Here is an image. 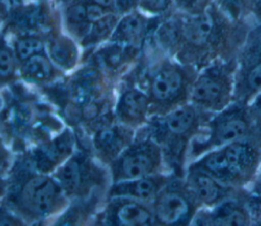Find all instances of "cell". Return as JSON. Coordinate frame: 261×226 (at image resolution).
<instances>
[{"mask_svg":"<svg viewBox=\"0 0 261 226\" xmlns=\"http://www.w3.org/2000/svg\"><path fill=\"white\" fill-rule=\"evenodd\" d=\"M127 131L118 126H106L100 129L94 138L96 149L104 156L115 157L128 142Z\"/></svg>","mask_w":261,"mask_h":226,"instance_id":"ba28073f","label":"cell"},{"mask_svg":"<svg viewBox=\"0 0 261 226\" xmlns=\"http://www.w3.org/2000/svg\"><path fill=\"white\" fill-rule=\"evenodd\" d=\"M52 59L62 67H69L75 59V49L70 42L64 39L56 40L50 47Z\"/></svg>","mask_w":261,"mask_h":226,"instance_id":"d6986e66","label":"cell"},{"mask_svg":"<svg viewBox=\"0 0 261 226\" xmlns=\"http://www.w3.org/2000/svg\"><path fill=\"white\" fill-rule=\"evenodd\" d=\"M213 221L215 224L220 225H244L246 218L241 211L223 208L216 214Z\"/></svg>","mask_w":261,"mask_h":226,"instance_id":"7402d4cb","label":"cell"},{"mask_svg":"<svg viewBox=\"0 0 261 226\" xmlns=\"http://www.w3.org/2000/svg\"><path fill=\"white\" fill-rule=\"evenodd\" d=\"M159 181L148 176L125 179L117 182L110 190L112 197H135L138 200H151L159 190Z\"/></svg>","mask_w":261,"mask_h":226,"instance_id":"5b68a950","label":"cell"},{"mask_svg":"<svg viewBox=\"0 0 261 226\" xmlns=\"http://www.w3.org/2000/svg\"><path fill=\"white\" fill-rule=\"evenodd\" d=\"M247 81L252 90L261 89V63L252 68L248 74Z\"/></svg>","mask_w":261,"mask_h":226,"instance_id":"83f0119b","label":"cell"},{"mask_svg":"<svg viewBox=\"0 0 261 226\" xmlns=\"http://www.w3.org/2000/svg\"><path fill=\"white\" fill-rule=\"evenodd\" d=\"M182 83V76L176 69L164 68L154 76L151 82V95L158 102H170L178 97Z\"/></svg>","mask_w":261,"mask_h":226,"instance_id":"8992f818","label":"cell"},{"mask_svg":"<svg viewBox=\"0 0 261 226\" xmlns=\"http://www.w3.org/2000/svg\"><path fill=\"white\" fill-rule=\"evenodd\" d=\"M87 7V16L89 21H97L104 17V11L102 9V6L96 4V3H91L86 6Z\"/></svg>","mask_w":261,"mask_h":226,"instance_id":"f546056e","label":"cell"},{"mask_svg":"<svg viewBox=\"0 0 261 226\" xmlns=\"http://www.w3.org/2000/svg\"><path fill=\"white\" fill-rule=\"evenodd\" d=\"M87 168L80 157H72L67 160L57 171V182L68 192L77 191L85 182Z\"/></svg>","mask_w":261,"mask_h":226,"instance_id":"9c48e42d","label":"cell"},{"mask_svg":"<svg viewBox=\"0 0 261 226\" xmlns=\"http://www.w3.org/2000/svg\"><path fill=\"white\" fill-rule=\"evenodd\" d=\"M52 66L49 60L39 54L27 59L21 67L22 76L31 81H44L52 75Z\"/></svg>","mask_w":261,"mask_h":226,"instance_id":"9a60e30c","label":"cell"},{"mask_svg":"<svg viewBox=\"0 0 261 226\" xmlns=\"http://www.w3.org/2000/svg\"><path fill=\"white\" fill-rule=\"evenodd\" d=\"M92 3H96L102 7H107V6H110L114 0H91Z\"/></svg>","mask_w":261,"mask_h":226,"instance_id":"d6a6232c","label":"cell"},{"mask_svg":"<svg viewBox=\"0 0 261 226\" xmlns=\"http://www.w3.org/2000/svg\"><path fill=\"white\" fill-rule=\"evenodd\" d=\"M247 130L244 120L232 117L220 122L215 129V139L218 143H232L241 138Z\"/></svg>","mask_w":261,"mask_h":226,"instance_id":"2e32d148","label":"cell"},{"mask_svg":"<svg viewBox=\"0 0 261 226\" xmlns=\"http://www.w3.org/2000/svg\"><path fill=\"white\" fill-rule=\"evenodd\" d=\"M154 214L161 224H185L192 216V204L179 188L168 187L157 196Z\"/></svg>","mask_w":261,"mask_h":226,"instance_id":"3957f363","label":"cell"},{"mask_svg":"<svg viewBox=\"0 0 261 226\" xmlns=\"http://www.w3.org/2000/svg\"><path fill=\"white\" fill-rule=\"evenodd\" d=\"M14 68L13 56L9 49L3 47L0 53V72L2 78L8 77L12 74Z\"/></svg>","mask_w":261,"mask_h":226,"instance_id":"484cf974","label":"cell"},{"mask_svg":"<svg viewBox=\"0 0 261 226\" xmlns=\"http://www.w3.org/2000/svg\"><path fill=\"white\" fill-rule=\"evenodd\" d=\"M160 163V150L151 140L141 142L125 150L114 163L116 180L146 177L153 173Z\"/></svg>","mask_w":261,"mask_h":226,"instance_id":"7a4b0ae2","label":"cell"},{"mask_svg":"<svg viewBox=\"0 0 261 226\" xmlns=\"http://www.w3.org/2000/svg\"><path fill=\"white\" fill-rule=\"evenodd\" d=\"M61 197V186L45 175L30 177L20 187L17 202L20 208L35 217L51 214Z\"/></svg>","mask_w":261,"mask_h":226,"instance_id":"6da1fadb","label":"cell"},{"mask_svg":"<svg viewBox=\"0 0 261 226\" xmlns=\"http://www.w3.org/2000/svg\"><path fill=\"white\" fill-rule=\"evenodd\" d=\"M135 3H136V0H114L113 2L115 8L120 12H124L132 9Z\"/></svg>","mask_w":261,"mask_h":226,"instance_id":"1f68e13d","label":"cell"},{"mask_svg":"<svg viewBox=\"0 0 261 226\" xmlns=\"http://www.w3.org/2000/svg\"><path fill=\"white\" fill-rule=\"evenodd\" d=\"M184 4H186V5H190V4H192V2H193V0H180Z\"/></svg>","mask_w":261,"mask_h":226,"instance_id":"836d02e7","label":"cell"},{"mask_svg":"<svg viewBox=\"0 0 261 226\" xmlns=\"http://www.w3.org/2000/svg\"><path fill=\"white\" fill-rule=\"evenodd\" d=\"M252 1H256L257 2V1H261V0H252Z\"/></svg>","mask_w":261,"mask_h":226,"instance_id":"e575fe53","label":"cell"},{"mask_svg":"<svg viewBox=\"0 0 261 226\" xmlns=\"http://www.w3.org/2000/svg\"><path fill=\"white\" fill-rule=\"evenodd\" d=\"M67 19L72 25L85 24L88 20L87 16V7L83 4H75L69 8L67 12Z\"/></svg>","mask_w":261,"mask_h":226,"instance_id":"d4e9b609","label":"cell"},{"mask_svg":"<svg viewBox=\"0 0 261 226\" xmlns=\"http://www.w3.org/2000/svg\"><path fill=\"white\" fill-rule=\"evenodd\" d=\"M71 136L68 132L63 133L48 147L43 148L38 155V165L40 169H47L59 162L70 152Z\"/></svg>","mask_w":261,"mask_h":226,"instance_id":"5bb4252c","label":"cell"},{"mask_svg":"<svg viewBox=\"0 0 261 226\" xmlns=\"http://www.w3.org/2000/svg\"><path fill=\"white\" fill-rule=\"evenodd\" d=\"M17 57L25 61L30 57L39 54L43 49V43L41 40L33 37H25L19 39L15 45Z\"/></svg>","mask_w":261,"mask_h":226,"instance_id":"44dd1931","label":"cell"},{"mask_svg":"<svg viewBox=\"0 0 261 226\" xmlns=\"http://www.w3.org/2000/svg\"><path fill=\"white\" fill-rule=\"evenodd\" d=\"M189 185L194 195L205 204L214 203L220 194V188L209 175L203 172H193L189 177Z\"/></svg>","mask_w":261,"mask_h":226,"instance_id":"4fadbf2b","label":"cell"},{"mask_svg":"<svg viewBox=\"0 0 261 226\" xmlns=\"http://www.w3.org/2000/svg\"><path fill=\"white\" fill-rule=\"evenodd\" d=\"M143 29L144 21L142 17L138 14H128L119 22L114 38L118 41L133 42L142 34Z\"/></svg>","mask_w":261,"mask_h":226,"instance_id":"e0dca14e","label":"cell"},{"mask_svg":"<svg viewBox=\"0 0 261 226\" xmlns=\"http://www.w3.org/2000/svg\"><path fill=\"white\" fill-rule=\"evenodd\" d=\"M213 31V19L208 13H199L188 18L181 32L186 39L194 45H203Z\"/></svg>","mask_w":261,"mask_h":226,"instance_id":"7c38bea8","label":"cell"},{"mask_svg":"<svg viewBox=\"0 0 261 226\" xmlns=\"http://www.w3.org/2000/svg\"><path fill=\"white\" fill-rule=\"evenodd\" d=\"M201 166L209 171L210 173L222 177L226 175H232L229 163L227 161V158L225 156L224 150L218 151L215 153L210 154L206 158L203 159Z\"/></svg>","mask_w":261,"mask_h":226,"instance_id":"ffe728a7","label":"cell"},{"mask_svg":"<svg viewBox=\"0 0 261 226\" xmlns=\"http://www.w3.org/2000/svg\"><path fill=\"white\" fill-rule=\"evenodd\" d=\"M155 221L153 214L143 205L128 197L114 200L106 212V223L122 226L151 225Z\"/></svg>","mask_w":261,"mask_h":226,"instance_id":"277c9868","label":"cell"},{"mask_svg":"<svg viewBox=\"0 0 261 226\" xmlns=\"http://www.w3.org/2000/svg\"><path fill=\"white\" fill-rule=\"evenodd\" d=\"M195 120L196 113L192 107H178L163 118V130L173 136H182L192 129Z\"/></svg>","mask_w":261,"mask_h":226,"instance_id":"8fae6325","label":"cell"},{"mask_svg":"<svg viewBox=\"0 0 261 226\" xmlns=\"http://www.w3.org/2000/svg\"><path fill=\"white\" fill-rule=\"evenodd\" d=\"M148 110V98L140 91L125 92L117 104V116L124 122L141 121Z\"/></svg>","mask_w":261,"mask_h":226,"instance_id":"52a82bcc","label":"cell"},{"mask_svg":"<svg viewBox=\"0 0 261 226\" xmlns=\"http://www.w3.org/2000/svg\"><path fill=\"white\" fill-rule=\"evenodd\" d=\"M140 1L147 9L154 10V11L164 9L168 3L167 0H140Z\"/></svg>","mask_w":261,"mask_h":226,"instance_id":"4dcf8cb0","label":"cell"},{"mask_svg":"<svg viewBox=\"0 0 261 226\" xmlns=\"http://www.w3.org/2000/svg\"><path fill=\"white\" fill-rule=\"evenodd\" d=\"M177 36L176 29L173 23H167L164 24V26L160 31V37L161 40L165 43H172L175 41Z\"/></svg>","mask_w":261,"mask_h":226,"instance_id":"f1b7e54d","label":"cell"},{"mask_svg":"<svg viewBox=\"0 0 261 226\" xmlns=\"http://www.w3.org/2000/svg\"><path fill=\"white\" fill-rule=\"evenodd\" d=\"M114 25V21L112 19V17H102L101 19L95 21V24L92 27L91 31V38L94 39H100L103 38L104 36H106L113 27Z\"/></svg>","mask_w":261,"mask_h":226,"instance_id":"cb8c5ba5","label":"cell"},{"mask_svg":"<svg viewBox=\"0 0 261 226\" xmlns=\"http://www.w3.org/2000/svg\"><path fill=\"white\" fill-rule=\"evenodd\" d=\"M41 20V15L38 10H30L21 13L18 16L17 22L19 26L23 29H34L38 26L39 22Z\"/></svg>","mask_w":261,"mask_h":226,"instance_id":"4316f807","label":"cell"},{"mask_svg":"<svg viewBox=\"0 0 261 226\" xmlns=\"http://www.w3.org/2000/svg\"><path fill=\"white\" fill-rule=\"evenodd\" d=\"M123 54L120 48L110 47L98 54V62L107 68H114L121 64Z\"/></svg>","mask_w":261,"mask_h":226,"instance_id":"603a6c76","label":"cell"},{"mask_svg":"<svg viewBox=\"0 0 261 226\" xmlns=\"http://www.w3.org/2000/svg\"><path fill=\"white\" fill-rule=\"evenodd\" d=\"M224 153L229 163L232 175L239 174L250 162V156L247 148L239 143H231L224 149Z\"/></svg>","mask_w":261,"mask_h":226,"instance_id":"ac0fdd59","label":"cell"},{"mask_svg":"<svg viewBox=\"0 0 261 226\" xmlns=\"http://www.w3.org/2000/svg\"><path fill=\"white\" fill-rule=\"evenodd\" d=\"M223 92L220 80L210 75H203L194 84L192 99L199 105L210 107L219 102Z\"/></svg>","mask_w":261,"mask_h":226,"instance_id":"30bf717a","label":"cell"}]
</instances>
